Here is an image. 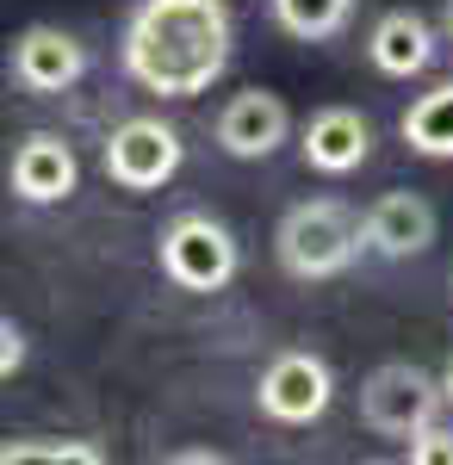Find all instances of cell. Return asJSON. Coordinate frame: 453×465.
<instances>
[{
  "mask_svg": "<svg viewBox=\"0 0 453 465\" xmlns=\"http://www.w3.org/2000/svg\"><path fill=\"white\" fill-rule=\"evenodd\" d=\"M237 25L224 0H137L125 19L118 63L156 100H199L230 69Z\"/></svg>",
  "mask_w": 453,
  "mask_h": 465,
  "instance_id": "obj_1",
  "label": "cell"
},
{
  "mask_svg": "<svg viewBox=\"0 0 453 465\" xmlns=\"http://www.w3.org/2000/svg\"><path fill=\"white\" fill-rule=\"evenodd\" d=\"M367 249V236H360V217L342 205V199H305V205H292V212L279 217L274 230V254L279 267L292 273V280H342L354 261Z\"/></svg>",
  "mask_w": 453,
  "mask_h": 465,
  "instance_id": "obj_2",
  "label": "cell"
},
{
  "mask_svg": "<svg viewBox=\"0 0 453 465\" xmlns=\"http://www.w3.org/2000/svg\"><path fill=\"white\" fill-rule=\"evenodd\" d=\"M156 267H162V280L175 292L206 298V292H224L243 273V249H237V236L211 212H180L175 223L156 236Z\"/></svg>",
  "mask_w": 453,
  "mask_h": 465,
  "instance_id": "obj_3",
  "label": "cell"
},
{
  "mask_svg": "<svg viewBox=\"0 0 453 465\" xmlns=\"http://www.w3.org/2000/svg\"><path fill=\"white\" fill-rule=\"evenodd\" d=\"M329 403H336V372H329V360L311 354V348H286L261 366V379H255V410L274 422V429H311L329 416Z\"/></svg>",
  "mask_w": 453,
  "mask_h": 465,
  "instance_id": "obj_4",
  "label": "cell"
},
{
  "mask_svg": "<svg viewBox=\"0 0 453 465\" xmlns=\"http://www.w3.org/2000/svg\"><path fill=\"white\" fill-rule=\"evenodd\" d=\"M106 162V180L118 186V193H162L168 180L180 174V162H186V143H180V131L168 118H125V124H112V137L100 149Z\"/></svg>",
  "mask_w": 453,
  "mask_h": 465,
  "instance_id": "obj_5",
  "label": "cell"
},
{
  "mask_svg": "<svg viewBox=\"0 0 453 465\" xmlns=\"http://www.w3.org/2000/svg\"><path fill=\"white\" fill-rule=\"evenodd\" d=\"M435 416H441V379L410 360H385L360 379V422L385 440H410Z\"/></svg>",
  "mask_w": 453,
  "mask_h": 465,
  "instance_id": "obj_6",
  "label": "cell"
},
{
  "mask_svg": "<svg viewBox=\"0 0 453 465\" xmlns=\"http://www.w3.org/2000/svg\"><path fill=\"white\" fill-rule=\"evenodd\" d=\"M6 74H13V87H25L37 100H50V94H69L75 81L87 74V44L63 25H25V32L13 37V50H6Z\"/></svg>",
  "mask_w": 453,
  "mask_h": 465,
  "instance_id": "obj_7",
  "label": "cell"
},
{
  "mask_svg": "<svg viewBox=\"0 0 453 465\" xmlns=\"http://www.w3.org/2000/svg\"><path fill=\"white\" fill-rule=\"evenodd\" d=\"M279 143H292V106L267 87H243L217 112V149L230 162H267Z\"/></svg>",
  "mask_w": 453,
  "mask_h": 465,
  "instance_id": "obj_8",
  "label": "cell"
},
{
  "mask_svg": "<svg viewBox=\"0 0 453 465\" xmlns=\"http://www.w3.org/2000/svg\"><path fill=\"white\" fill-rule=\"evenodd\" d=\"M6 186H13V199H25V205H63L75 186H81L75 143L56 137V131H32L25 143L13 149V162H6Z\"/></svg>",
  "mask_w": 453,
  "mask_h": 465,
  "instance_id": "obj_9",
  "label": "cell"
},
{
  "mask_svg": "<svg viewBox=\"0 0 453 465\" xmlns=\"http://www.w3.org/2000/svg\"><path fill=\"white\" fill-rule=\"evenodd\" d=\"M298 155H305L311 174H329V180L367 168V155H373V124H367V112H354V106L311 112L305 131H298Z\"/></svg>",
  "mask_w": 453,
  "mask_h": 465,
  "instance_id": "obj_10",
  "label": "cell"
},
{
  "mask_svg": "<svg viewBox=\"0 0 453 465\" xmlns=\"http://www.w3.org/2000/svg\"><path fill=\"white\" fill-rule=\"evenodd\" d=\"M360 236L379 261H410V254L435 249V205L422 193H379L367 217H360Z\"/></svg>",
  "mask_w": 453,
  "mask_h": 465,
  "instance_id": "obj_11",
  "label": "cell"
},
{
  "mask_svg": "<svg viewBox=\"0 0 453 465\" xmlns=\"http://www.w3.org/2000/svg\"><path fill=\"white\" fill-rule=\"evenodd\" d=\"M435 50H441V32L410 13V6H391L373 19V32H367V56H373V69L391 74V81H410L435 63Z\"/></svg>",
  "mask_w": 453,
  "mask_h": 465,
  "instance_id": "obj_12",
  "label": "cell"
},
{
  "mask_svg": "<svg viewBox=\"0 0 453 465\" xmlns=\"http://www.w3.org/2000/svg\"><path fill=\"white\" fill-rule=\"evenodd\" d=\"M398 137L417 155H428V162H448L453 155V81H441V87H428V94L410 100V112L398 118Z\"/></svg>",
  "mask_w": 453,
  "mask_h": 465,
  "instance_id": "obj_13",
  "label": "cell"
},
{
  "mask_svg": "<svg viewBox=\"0 0 453 465\" xmlns=\"http://www.w3.org/2000/svg\"><path fill=\"white\" fill-rule=\"evenodd\" d=\"M267 6H274V25L286 37H298V44H329V37L348 32L360 0H267Z\"/></svg>",
  "mask_w": 453,
  "mask_h": 465,
  "instance_id": "obj_14",
  "label": "cell"
},
{
  "mask_svg": "<svg viewBox=\"0 0 453 465\" xmlns=\"http://www.w3.org/2000/svg\"><path fill=\"white\" fill-rule=\"evenodd\" d=\"M0 465H106V447L81 434H13L0 440Z\"/></svg>",
  "mask_w": 453,
  "mask_h": 465,
  "instance_id": "obj_15",
  "label": "cell"
},
{
  "mask_svg": "<svg viewBox=\"0 0 453 465\" xmlns=\"http://www.w3.org/2000/svg\"><path fill=\"white\" fill-rule=\"evenodd\" d=\"M404 453H410L417 465H453V429L435 416V422H422V429L404 440Z\"/></svg>",
  "mask_w": 453,
  "mask_h": 465,
  "instance_id": "obj_16",
  "label": "cell"
},
{
  "mask_svg": "<svg viewBox=\"0 0 453 465\" xmlns=\"http://www.w3.org/2000/svg\"><path fill=\"white\" fill-rule=\"evenodd\" d=\"M19 366H25V329L13 317H0V385H6Z\"/></svg>",
  "mask_w": 453,
  "mask_h": 465,
  "instance_id": "obj_17",
  "label": "cell"
},
{
  "mask_svg": "<svg viewBox=\"0 0 453 465\" xmlns=\"http://www.w3.org/2000/svg\"><path fill=\"white\" fill-rule=\"evenodd\" d=\"M441 37L453 44V0H441Z\"/></svg>",
  "mask_w": 453,
  "mask_h": 465,
  "instance_id": "obj_18",
  "label": "cell"
},
{
  "mask_svg": "<svg viewBox=\"0 0 453 465\" xmlns=\"http://www.w3.org/2000/svg\"><path fill=\"white\" fill-rule=\"evenodd\" d=\"M441 403H453V360H448V372H441Z\"/></svg>",
  "mask_w": 453,
  "mask_h": 465,
  "instance_id": "obj_19",
  "label": "cell"
}]
</instances>
